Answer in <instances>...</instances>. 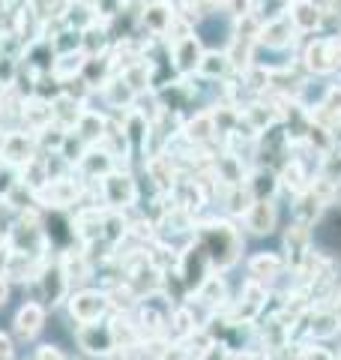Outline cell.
Instances as JSON below:
<instances>
[{
    "instance_id": "1",
    "label": "cell",
    "mask_w": 341,
    "mask_h": 360,
    "mask_svg": "<svg viewBox=\"0 0 341 360\" xmlns=\"http://www.w3.org/2000/svg\"><path fill=\"white\" fill-rule=\"evenodd\" d=\"M192 240H198L203 250H207L215 274H227V270L236 267L240 258H243V231L236 229V222L227 219V217L195 219Z\"/></svg>"
},
{
    "instance_id": "2",
    "label": "cell",
    "mask_w": 341,
    "mask_h": 360,
    "mask_svg": "<svg viewBox=\"0 0 341 360\" xmlns=\"http://www.w3.org/2000/svg\"><path fill=\"white\" fill-rule=\"evenodd\" d=\"M66 321L78 328V324H96V321H105L111 315V297L102 285H84V288H75L69 300L63 307Z\"/></svg>"
},
{
    "instance_id": "3",
    "label": "cell",
    "mask_w": 341,
    "mask_h": 360,
    "mask_svg": "<svg viewBox=\"0 0 341 360\" xmlns=\"http://www.w3.org/2000/svg\"><path fill=\"white\" fill-rule=\"evenodd\" d=\"M27 291H30V300H39L48 312H63L66 300L72 295V285H69V279H66L60 262H57V255H51L48 262H45L36 283L27 285Z\"/></svg>"
},
{
    "instance_id": "4",
    "label": "cell",
    "mask_w": 341,
    "mask_h": 360,
    "mask_svg": "<svg viewBox=\"0 0 341 360\" xmlns=\"http://www.w3.org/2000/svg\"><path fill=\"white\" fill-rule=\"evenodd\" d=\"M99 201H102V207L120 210V213L138 207L141 186L129 168H117V172H111L108 177L99 180Z\"/></svg>"
},
{
    "instance_id": "5",
    "label": "cell",
    "mask_w": 341,
    "mask_h": 360,
    "mask_svg": "<svg viewBox=\"0 0 341 360\" xmlns=\"http://www.w3.org/2000/svg\"><path fill=\"white\" fill-rule=\"evenodd\" d=\"M72 342L78 348V354L87 360H108L117 352V340H114L108 319L96 321V324H78V328H72Z\"/></svg>"
},
{
    "instance_id": "6",
    "label": "cell",
    "mask_w": 341,
    "mask_h": 360,
    "mask_svg": "<svg viewBox=\"0 0 341 360\" xmlns=\"http://www.w3.org/2000/svg\"><path fill=\"white\" fill-rule=\"evenodd\" d=\"M45 328H48V309L39 300H30V297L18 303V309L13 312V321H9V333L15 336L18 345L36 342L45 333Z\"/></svg>"
},
{
    "instance_id": "7",
    "label": "cell",
    "mask_w": 341,
    "mask_h": 360,
    "mask_svg": "<svg viewBox=\"0 0 341 360\" xmlns=\"http://www.w3.org/2000/svg\"><path fill=\"white\" fill-rule=\"evenodd\" d=\"M302 63L305 70L314 75H326L341 70V39H312L302 49Z\"/></svg>"
},
{
    "instance_id": "8",
    "label": "cell",
    "mask_w": 341,
    "mask_h": 360,
    "mask_svg": "<svg viewBox=\"0 0 341 360\" xmlns=\"http://www.w3.org/2000/svg\"><path fill=\"white\" fill-rule=\"evenodd\" d=\"M39 156V144H36V135L27 132V129H9L4 135V148H0V162L13 165V168H25L30 160Z\"/></svg>"
},
{
    "instance_id": "9",
    "label": "cell",
    "mask_w": 341,
    "mask_h": 360,
    "mask_svg": "<svg viewBox=\"0 0 341 360\" xmlns=\"http://www.w3.org/2000/svg\"><path fill=\"white\" fill-rule=\"evenodd\" d=\"M180 13H177V4L174 0H147L141 6V15H138V27H144L150 33V39H162L170 21H174Z\"/></svg>"
},
{
    "instance_id": "10",
    "label": "cell",
    "mask_w": 341,
    "mask_h": 360,
    "mask_svg": "<svg viewBox=\"0 0 341 360\" xmlns=\"http://www.w3.org/2000/svg\"><path fill=\"white\" fill-rule=\"evenodd\" d=\"M309 255H312V229L302 222H290L288 231H284V264L297 274Z\"/></svg>"
},
{
    "instance_id": "11",
    "label": "cell",
    "mask_w": 341,
    "mask_h": 360,
    "mask_svg": "<svg viewBox=\"0 0 341 360\" xmlns=\"http://www.w3.org/2000/svg\"><path fill=\"white\" fill-rule=\"evenodd\" d=\"M120 162L114 160V156L102 148V144H96V148H90L84 153V160L75 165V174L84 180V184H99L102 177H108L111 172H117Z\"/></svg>"
},
{
    "instance_id": "12",
    "label": "cell",
    "mask_w": 341,
    "mask_h": 360,
    "mask_svg": "<svg viewBox=\"0 0 341 360\" xmlns=\"http://www.w3.org/2000/svg\"><path fill=\"white\" fill-rule=\"evenodd\" d=\"M203 51H207V49L201 45L198 33H195V37H189V39H183V42H177V45H170V66H174V72L180 78L195 75L198 66H201Z\"/></svg>"
},
{
    "instance_id": "13",
    "label": "cell",
    "mask_w": 341,
    "mask_h": 360,
    "mask_svg": "<svg viewBox=\"0 0 341 360\" xmlns=\"http://www.w3.org/2000/svg\"><path fill=\"white\" fill-rule=\"evenodd\" d=\"M300 33L293 30L288 13L279 15V18H269L267 25H260V33H258V45L264 49H272V51H281V49H290L297 42Z\"/></svg>"
},
{
    "instance_id": "14",
    "label": "cell",
    "mask_w": 341,
    "mask_h": 360,
    "mask_svg": "<svg viewBox=\"0 0 341 360\" xmlns=\"http://www.w3.org/2000/svg\"><path fill=\"white\" fill-rule=\"evenodd\" d=\"M288 18H290V25L297 33H314V30H321L326 13L317 0H290Z\"/></svg>"
},
{
    "instance_id": "15",
    "label": "cell",
    "mask_w": 341,
    "mask_h": 360,
    "mask_svg": "<svg viewBox=\"0 0 341 360\" xmlns=\"http://www.w3.org/2000/svg\"><path fill=\"white\" fill-rule=\"evenodd\" d=\"M243 225L255 238H267V234L276 231L279 225V207H276V198H267V201H255L248 213L243 217Z\"/></svg>"
},
{
    "instance_id": "16",
    "label": "cell",
    "mask_w": 341,
    "mask_h": 360,
    "mask_svg": "<svg viewBox=\"0 0 341 360\" xmlns=\"http://www.w3.org/2000/svg\"><path fill=\"white\" fill-rule=\"evenodd\" d=\"M246 267H248V279H255V283H260V285L276 283L284 270H288L284 255H279V252H255L252 258H248Z\"/></svg>"
},
{
    "instance_id": "17",
    "label": "cell",
    "mask_w": 341,
    "mask_h": 360,
    "mask_svg": "<svg viewBox=\"0 0 341 360\" xmlns=\"http://www.w3.org/2000/svg\"><path fill=\"white\" fill-rule=\"evenodd\" d=\"M108 120H111L108 111L84 108V115H81V120H78V127H75L72 132H75L84 144L96 148V144H102V139H105V132H108Z\"/></svg>"
},
{
    "instance_id": "18",
    "label": "cell",
    "mask_w": 341,
    "mask_h": 360,
    "mask_svg": "<svg viewBox=\"0 0 341 360\" xmlns=\"http://www.w3.org/2000/svg\"><path fill=\"white\" fill-rule=\"evenodd\" d=\"M312 120L323 123V127H329L333 132L341 127V82L329 84L323 90V96H321V103H317V108H312Z\"/></svg>"
},
{
    "instance_id": "19",
    "label": "cell",
    "mask_w": 341,
    "mask_h": 360,
    "mask_svg": "<svg viewBox=\"0 0 341 360\" xmlns=\"http://www.w3.org/2000/svg\"><path fill=\"white\" fill-rule=\"evenodd\" d=\"M183 139L192 144V148H207L213 139H219V132H215V123H213V115L210 108L198 111L195 117L183 120Z\"/></svg>"
},
{
    "instance_id": "20",
    "label": "cell",
    "mask_w": 341,
    "mask_h": 360,
    "mask_svg": "<svg viewBox=\"0 0 341 360\" xmlns=\"http://www.w3.org/2000/svg\"><path fill=\"white\" fill-rule=\"evenodd\" d=\"M84 108H87V103H81V99H75L69 94H60V96L51 99V117H54L57 127H63L66 132H72L78 127Z\"/></svg>"
},
{
    "instance_id": "21",
    "label": "cell",
    "mask_w": 341,
    "mask_h": 360,
    "mask_svg": "<svg viewBox=\"0 0 341 360\" xmlns=\"http://www.w3.org/2000/svg\"><path fill=\"white\" fill-rule=\"evenodd\" d=\"M309 184H312L309 168H305L302 162H297V160H288V162H284V168L279 172V186L284 189V193H290L293 198L302 195L305 189H309Z\"/></svg>"
},
{
    "instance_id": "22",
    "label": "cell",
    "mask_w": 341,
    "mask_h": 360,
    "mask_svg": "<svg viewBox=\"0 0 341 360\" xmlns=\"http://www.w3.org/2000/svg\"><path fill=\"white\" fill-rule=\"evenodd\" d=\"M248 189H252V195H255V201H267V198H276V193H279V174L272 172L269 165H258L252 174H248Z\"/></svg>"
},
{
    "instance_id": "23",
    "label": "cell",
    "mask_w": 341,
    "mask_h": 360,
    "mask_svg": "<svg viewBox=\"0 0 341 360\" xmlns=\"http://www.w3.org/2000/svg\"><path fill=\"white\" fill-rule=\"evenodd\" d=\"M222 201H225L227 219H243L248 213V207L255 205V195H252V189H248V184H243V186H225L222 189Z\"/></svg>"
},
{
    "instance_id": "24",
    "label": "cell",
    "mask_w": 341,
    "mask_h": 360,
    "mask_svg": "<svg viewBox=\"0 0 341 360\" xmlns=\"http://www.w3.org/2000/svg\"><path fill=\"white\" fill-rule=\"evenodd\" d=\"M234 72L231 60H227L225 51H203L201 66H198V78H207V82H225L227 75Z\"/></svg>"
},
{
    "instance_id": "25",
    "label": "cell",
    "mask_w": 341,
    "mask_h": 360,
    "mask_svg": "<svg viewBox=\"0 0 341 360\" xmlns=\"http://www.w3.org/2000/svg\"><path fill=\"white\" fill-rule=\"evenodd\" d=\"M297 348V357L293 360H338L335 352H329L321 342H305V345H293Z\"/></svg>"
},
{
    "instance_id": "26",
    "label": "cell",
    "mask_w": 341,
    "mask_h": 360,
    "mask_svg": "<svg viewBox=\"0 0 341 360\" xmlns=\"http://www.w3.org/2000/svg\"><path fill=\"white\" fill-rule=\"evenodd\" d=\"M66 348L60 342H36V348L27 354L30 360H66Z\"/></svg>"
},
{
    "instance_id": "27",
    "label": "cell",
    "mask_w": 341,
    "mask_h": 360,
    "mask_svg": "<svg viewBox=\"0 0 341 360\" xmlns=\"http://www.w3.org/2000/svg\"><path fill=\"white\" fill-rule=\"evenodd\" d=\"M225 13L231 15L234 21H243L248 15H255V0H225Z\"/></svg>"
},
{
    "instance_id": "28",
    "label": "cell",
    "mask_w": 341,
    "mask_h": 360,
    "mask_svg": "<svg viewBox=\"0 0 341 360\" xmlns=\"http://www.w3.org/2000/svg\"><path fill=\"white\" fill-rule=\"evenodd\" d=\"M0 360H18V342L15 336L0 328Z\"/></svg>"
},
{
    "instance_id": "29",
    "label": "cell",
    "mask_w": 341,
    "mask_h": 360,
    "mask_svg": "<svg viewBox=\"0 0 341 360\" xmlns=\"http://www.w3.org/2000/svg\"><path fill=\"white\" fill-rule=\"evenodd\" d=\"M13 291H15V285L9 283V279L0 274V312H4L6 307H9V300H13Z\"/></svg>"
},
{
    "instance_id": "30",
    "label": "cell",
    "mask_w": 341,
    "mask_h": 360,
    "mask_svg": "<svg viewBox=\"0 0 341 360\" xmlns=\"http://www.w3.org/2000/svg\"><path fill=\"white\" fill-rule=\"evenodd\" d=\"M329 309H333V315H335V321H338V330H341V288H335V295H333V300H329Z\"/></svg>"
},
{
    "instance_id": "31",
    "label": "cell",
    "mask_w": 341,
    "mask_h": 360,
    "mask_svg": "<svg viewBox=\"0 0 341 360\" xmlns=\"http://www.w3.org/2000/svg\"><path fill=\"white\" fill-rule=\"evenodd\" d=\"M321 6H323V13L341 18V0H326V4H321Z\"/></svg>"
},
{
    "instance_id": "32",
    "label": "cell",
    "mask_w": 341,
    "mask_h": 360,
    "mask_svg": "<svg viewBox=\"0 0 341 360\" xmlns=\"http://www.w3.org/2000/svg\"><path fill=\"white\" fill-rule=\"evenodd\" d=\"M198 4H201V9H203V13H213V9H219V6H225V0H198Z\"/></svg>"
},
{
    "instance_id": "33",
    "label": "cell",
    "mask_w": 341,
    "mask_h": 360,
    "mask_svg": "<svg viewBox=\"0 0 341 360\" xmlns=\"http://www.w3.org/2000/svg\"><path fill=\"white\" fill-rule=\"evenodd\" d=\"M4 246H6V229L0 225V250H4Z\"/></svg>"
},
{
    "instance_id": "34",
    "label": "cell",
    "mask_w": 341,
    "mask_h": 360,
    "mask_svg": "<svg viewBox=\"0 0 341 360\" xmlns=\"http://www.w3.org/2000/svg\"><path fill=\"white\" fill-rule=\"evenodd\" d=\"M66 360H87V357H81V354L75 352V354H66Z\"/></svg>"
},
{
    "instance_id": "35",
    "label": "cell",
    "mask_w": 341,
    "mask_h": 360,
    "mask_svg": "<svg viewBox=\"0 0 341 360\" xmlns=\"http://www.w3.org/2000/svg\"><path fill=\"white\" fill-rule=\"evenodd\" d=\"M335 141H338V144H341V127H338V129H335Z\"/></svg>"
},
{
    "instance_id": "36",
    "label": "cell",
    "mask_w": 341,
    "mask_h": 360,
    "mask_svg": "<svg viewBox=\"0 0 341 360\" xmlns=\"http://www.w3.org/2000/svg\"><path fill=\"white\" fill-rule=\"evenodd\" d=\"M338 205H341V201H338Z\"/></svg>"
}]
</instances>
